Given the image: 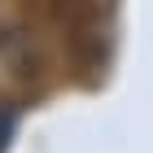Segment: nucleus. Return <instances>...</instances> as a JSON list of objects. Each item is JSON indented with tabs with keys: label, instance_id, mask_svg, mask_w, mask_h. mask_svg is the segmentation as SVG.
Wrapping results in <instances>:
<instances>
[{
	"label": "nucleus",
	"instance_id": "1",
	"mask_svg": "<svg viewBox=\"0 0 153 153\" xmlns=\"http://www.w3.org/2000/svg\"><path fill=\"white\" fill-rule=\"evenodd\" d=\"M13 140V114H4L0 109V153H4V144Z\"/></svg>",
	"mask_w": 153,
	"mask_h": 153
}]
</instances>
